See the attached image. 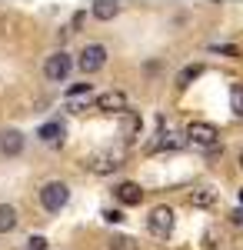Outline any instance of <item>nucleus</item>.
<instances>
[{
  "label": "nucleus",
  "mask_w": 243,
  "mask_h": 250,
  "mask_svg": "<svg viewBox=\"0 0 243 250\" xmlns=\"http://www.w3.org/2000/svg\"><path fill=\"white\" fill-rule=\"evenodd\" d=\"M67 200H70V187L63 184V180H50V184H43V190H40V204H43V210H63L67 207Z\"/></svg>",
  "instance_id": "f257e3e1"
},
{
  "label": "nucleus",
  "mask_w": 243,
  "mask_h": 250,
  "mask_svg": "<svg viewBox=\"0 0 243 250\" xmlns=\"http://www.w3.org/2000/svg\"><path fill=\"white\" fill-rule=\"evenodd\" d=\"M77 63H80L83 74H97V70L107 63V47H103V43H87V47L80 50V60H77Z\"/></svg>",
  "instance_id": "f03ea898"
},
{
  "label": "nucleus",
  "mask_w": 243,
  "mask_h": 250,
  "mask_svg": "<svg viewBox=\"0 0 243 250\" xmlns=\"http://www.w3.org/2000/svg\"><path fill=\"white\" fill-rule=\"evenodd\" d=\"M187 137L197 147H217V144H220V130H217L213 124H203V120H193L187 127Z\"/></svg>",
  "instance_id": "7ed1b4c3"
},
{
  "label": "nucleus",
  "mask_w": 243,
  "mask_h": 250,
  "mask_svg": "<svg viewBox=\"0 0 243 250\" xmlns=\"http://www.w3.org/2000/svg\"><path fill=\"white\" fill-rule=\"evenodd\" d=\"M173 217H177V213L170 210V207H153V210H150V233H153V237H170V230H173Z\"/></svg>",
  "instance_id": "20e7f679"
},
{
  "label": "nucleus",
  "mask_w": 243,
  "mask_h": 250,
  "mask_svg": "<svg viewBox=\"0 0 243 250\" xmlns=\"http://www.w3.org/2000/svg\"><path fill=\"white\" fill-rule=\"evenodd\" d=\"M70 67H74L70 54L57 50V54H50V57H47V63H43V74H47V80H63L67 74H70Z\"/></svg>",
  "instance_id": "39448f33"
},
{
  "label": "nucleus",
  "mask_w": 243,
  "mask_h": 250,
  "mask_svg": "<svg viewBox=\"0 0 243 250\" xmlns=\"http://www.w3.org/2000/svg\"><path fill=\"white\" fill-rule=\"evenodd\" d=\"M97 107L107 110V114H123L127 110V97L120 94V90H107V94L97 97Z\"/></svg>",
  "instance_id": "423d86ee"
},
{
  "label": "nucleus",
  "mask_w": 243,
  "mask_h": 250,
  "mask_svg": "<svg viewBox=\"0 0 243 250\" xmlns=\"http://www.w3.org/2000/svg\"><path fill=\"white\" fill-rule=\"evenodd\" d=\"M20 150H23V134H20V130H3V134H0V154L17 157Z\"/></svg>",
  "instance_id": "0eeeda50"
},
{
  "label": "nucleus",
  "mask_w": 243,
  "mask_h": 250,
  "mask_svg": "<svg viewBox=\"0 0 243 250\" xmlns=\"http://www.w3.org/2000/svg\"><path fill=\"white\" fill-rule=\"evenodd\" d=\"M117 200H120V204H127V207L140 204V200H143V190H140V184H133V180H123V184L117 187Z\"/></svg>",
  "instance_id": "6e6552de"
},
{
  "label": "nucleus",
  "mask_w": 243,
  "mask_h": 250,
  "mask_svg": "<svg viewBox=\"0 0 243 250\" xmlns=\"http://www.w3.org/2000/svg\"><path fill=\"white\" fill-rule=\"evenodd\" d=\"M90 167H94L97 173H113L117 167H120V154H103V157H97Z\"/></svg>",
  "instance_id": "1a4fd4ad"
},
{
  "label": "nucleus",
  "mask_w": 243,
  "mask_h": 250,
  "mask_svg": "<svg viewBox=\"0 0 243 250\" xmlns=\"http://www.w3.org/2000/svg\"><path fill=\"white\" fill-rule=\"evenodd\" d=\"M120 14V3H110V0H97L94 3V17L97 20H113Z\"/></svg>",
  "instance_id": "9d476101"
},
{
  "label": "nucleus",
  "mask_w": 243,
  "mask_h": 250,
  "mask_svg": "<svg viewBox=\"0 0 243 250\" xmlns=\"http://www.w3.org/2000/svg\"><path fill=\"white\" fill-rule=\"evenodd\" d=\"M17 227V210L10 204H0V233H10Z\"/></svg>",
  "instance_id": "9b49d317"
},
{
  "label": "nucleus",
  "mask_w": 243,
  "mask_h": 250,
  "mask_svg": "<svg viewBox=\"0 0 243 250\" xmlns=\"http://www.w3.org/2000/svg\"><path fill=\"white\" fill-rule=\"evenodd\" d=\"M200 74H203V67H200V63H190V67H183V70H180V77H177V87H190V80H197Z\"/></svg>",
  "instance_id": "f8f14e48"
},
{
  "label": "nucleus",
  "mask_w": 243,
  "mask_h": 250,
  "mask_svg": "<svg viewBox=\"0 0 243 250\" xmlns=\"http://www.w3.org/2000/svg\"><path fill=\"white\" fill-rule=\"evenodd\" d=\"M40 137H43L47 144H57V140L63 137V124H43V127H40Z\"/></svg>",
  "instance_id": "ddd939ff"
},
{
  "label": "nucleus",
  "mask_w": 243,
  "mask_h": 250,
  "mask_svg": "<svg viewBox=\"0 0 243 250\" xmlns=\"http://www.w3.org/2000/svg\"><path fill=\"white\" fill-rule=\"evenodd\" d=\"M213 200H217L213 190H193V193H190V204H193V207H210Z\"/></svg>",
  "instance_id": "4468645a"
},
{
  "label": "nucleus",
  "mask_w": 243,
  "mask_h": 250,
  "mask_svg": "<svg viewBox=\"0 0 243 250\" xmlns=\"http://www.w3.org/2000/svg\"><path fill=\"white\" fill-rule=\"evenodd\" d=\"M110 250H140L133 237H113L110 240Z\"/></svg>",
  "instance_id": "2eb2a0df"
},
{
  "label": "nucleus",
  "mask_w": 243,
  "mask_h": 250,
  "mask_svg": "<svg viewBox=\"0 0 243 250\" xmlns=\"http://www.w3.org/2000/svg\"><path fill=\"white\" fill-rule=\"evenodd\" d=\"M137 130H140V117H137V114H127V120H123V134L133 137Z\"/></svg>",
  "instance_id": "dca6fc26"
},
{
  "label": "nucleus",
  "mask_w": 243,
  "mask_h": 250,
  "mask_svg": "<svg viewBox=\"0 0 243 250\" xmlns=\"http://www.w3.org/2000/svg\"><path fill=\"white\" fill-rule=\"evenodd\" d=\"M230 100H233V114H240V117H243V87H240V83L233 87V94H230Z\"/></svg>",
  "instance_id": "f3484780"
},
{
  "label": "nucleus",
  "mask_w": 243,
  "mask_h": 250,
  "mask_svg": "<svg viewBox=\"0 0 243 250\" xmlns=\"http://www.w3.org/2000/svg\"><path fill=\"white\" fill-rule=\"evenodd\" d=\"M103 220H107V224H120L123 213H120V210H103Z\"/></svg>",
  "instance_id": "a211bd4d"
},
{
  "label": "nucleus",
  "mask_w": 243,
  "mask_h": 250,
  "mask_svg": "<svg viewBox=\"0 0 243 250\" xmlns=\"http://www.w3.org/2000/svg\"><path fill=\"white\" fill-rule=\"evenodd\" d=\"M30 250H47V240L43 237H30Z\"/></svg>",
  "instance_id": "6ab92c4d"
},
{
  "label": "nucleus",
  "mask_w": 243,
  "mask_h": 250,
  "mask_svg": "<svg viewBox=\"0 0 243 250\" xmlns=\"http://www.w3.org/2000/svg\"><path fill=\"white\" fill-rule=\"evenodd\" d=\"M77 94H90V83H77V87H70V97Z\"/></svg>",
  "instance_id": "aec40b11"
},
{
  "label": "nucleus",
  "mask_w": 243,
  "mask_h": 250,
  "mask_svg": "<svg viewBox=\"0 0 243 250\" xmlns=\"http://www.w3.org/2000/svg\"><path fill=\"white\" fill-rule=\"evenodd\" d=\"M233 224H243V210H233Z\"/></svg>",
  "instance_id": "412c9836"
},
{
  "label": "nucleus",
  "mask_w": 243,
  "mask_h": 250,
  "mask_svg": "<svg viewBox=\"0 0 243 250\" xmlns=\"http://www.w3.org/2000/svg\"><path fill=\"white\" fill-rule=\"evenodd\" d=\"M240 167H243V150H240Z\"/></svg>",
  "instance_id": "4be33fe9"
},
{
  "label": "nucleus",
  "mask_w": 243,
  "mask_h": 250,
  "mask_svg": "<svg viewBox=\"0 0 243 250\" xmlns=\"http://www.w3.org/2000/svg\"><path fill=\"white\" fill-rule=\"evenodd\" d=\"M240 200H243V190H240Z\"/></svg>",
  "instance_id": "5701e85b"
}]
</instances>
